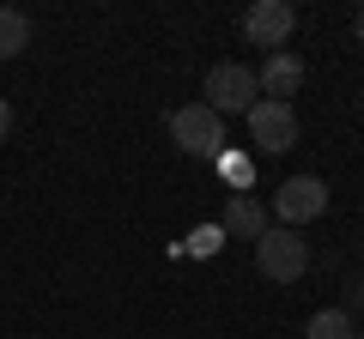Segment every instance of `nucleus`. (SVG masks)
<instances>
[{"label":"nucleus","instance_id":"obj_1","mask_svg":"<svg viewBox=\"0 0 364 339\" xmlns=\"http://www.w3.org/2000/svg\"><path fill=\"white\" fill-rule=\"evenodd\" d=\"M255 273L267 279V285H291V279H304V273H310V243H304V230L273 224V230L255 243Z\"/></svg>","mask_w":364,"mask_h":339},{"label":"nucleus","instance_id":"obj_2","mask_svg":"<svg viewBox=\"0 0 364 339\" xmlns=\"http://www.w3.org/2000/svg\"><path fill=\"white\" fill-rule=\"evenodd\" d=\"M200 104L213 109V116H249V109L261 104V85H255V73H249L243 61H219V67H207V97Z\"/></svg>","mask_w":364,"mask_h":339},{"label":"nucleus","instance_id":"obj_3","mask_svg":"<svg viewBox=\"0 0 364 339\" xmlns=\"http://www.w3.org/2000/svg\"><path fill=\"white\" fill-rule=\"evenodd\" d=\"M170 133H176V145L188 157H219L225 152V121L213 116L207 104H182L176 116H170Z\"/></svg>","mask_w":364,"mask_h":339},{"label":"nucleus","instance_id":"obj_4","mask_svg":"<svg viewBox=\"0 0 364 339\" xmlns=\"http://www.w3.org/2000/svg\"><path fill=\"white\" fill-rule=\"evenodd\" d=\"M322 212H328V182H322V176H291V182L273 194V218L286 224V230L322 218Z\"/></svg>","mask_w":364,"mask_h":339},{"label":"nucleus","instance_id":"obj_5","mask_svg":"<svg viewBox=\"0 0 364 339\" xmlns=\"http://www.w3.org/2000/svg\"><path fill=\"white\" fill-rule=\"evenodd\" d=\"M291 30H298V6H291V0H255V6L243 13V37L255 43V49L279 55Z\"/></svg>","mask_w":364,"mask_h":339},{"label":"nucleus","instance_id":"obj_6","mask_svg":"<svg viewBox=\"0 0 364 339\" xmlns=\"http://www.w3.org/2000/svg\"><path fill=\"white\" fill-rule=\"evenodd\" d=\"M249 140L261 145V152H291V145H298V109L291 104H267V97H261L255 109H249Z\"/></svg>","mask_w":364,"mask_h":339},{"label":"nucleus","instance_id":"obj_7","mask_svg":"<svg viewBox=\"0 0 364 339\" xmlns=\"http://www.w3.org/2000/svg\"><path fill=\"white\" fill-rule=\"evenodd\" d=\"M219 230L237 236V243H261V236L273 230V212L261 206L255 194H231V200H225V212H219Z\"/></svg>","mask_w":364,"mask_h":339},{"label":"nucleus","instance_id":"obj_8","mask_svg":"<svg viewBox=\"0 0 364 339\" xmlns=\"http://www.w3.org/2000/svg\"><path fill=\"white\" fill-rule=\"evenodd\" d=\"M255 85H261V97H267V104H291V91H298L304 85V61L298 55H267V61H261V73H255Z\"/></svg>","mask_w":364,"mask_h":339},{"label":"nucleus","instance_id":"obj_9","mask_svg":"<svg viewBox=\"0 0 364 339\" xmlns=\"http://www.w3.org/2000/svg\"><path fill=\"white\" fill-rule=\"evenodd\" d=\"M31 49V18L18 6H0V61H18Z\"/></svg>","mask_w":364,"mask_h":339},{"label":"nucleus","instance_id":"obj_10","mask_svg":"<svg viewBox=\"0 0 364 339\" xmlns=\"http://www.w3.org/2000/svg\"><path fill=\"white\" fill-rule=\"evenodd\" d=\"M304 339H358V327H352V309H316L310 327H304Z\"/></svg>","mask_w":364,"mask_h":339},{"label":"nucleus","instance_id":"obj_11","mask_svg":"<svg viewBox=\"0 0 364 339\" xmlns=\"http://www.w3.org/2000/svg\"><path fill=\"white\" fill-rule=\"evenodd\" d=\"M188 248H195V255H219V248H225V230H219V224H200V230L188 236Z\"/></svg>","mask_w":364,"mask_h":339},{"label":"nucleus","instance_id":"obj_12","mask_svg":"<svg viewBox=\"0 0 364 339\" xmlns=\"http://www.w3.org/2000/svg\"><path fill=\"white\" fill-rule=\"evenodd\" d=\"M6 133H13V104L0 97V145H6Z\"/></svg>","mask_w":364,"mask_h":339},{"label":"nucleus","instance_id":"obj_13","mask_svg":"<svg viewBox=\"0 0 364 339\" xmlns=\"http://www.w3.org/2000/svg\"><path fill=\"white\" fill-rule=\"evenodd\" d=\"M352 30H358V43H364V6H358V18H352Z\"/></svg>","mask_w":364,"mask_h":339},{"label":"nucleus","instance_id":"obj_14","mask_svg":"<svg viewBox=\"0 0 364 339\" xmlns=\"http://www.w3.org/2000/svg\"><path fill=\"white\" fill-rule=\"evenodd\" d=\"M358 339H364V333H358Z\"/></svg>","mask_w":364,"mask_h":339}]
</instances>
